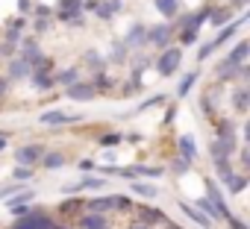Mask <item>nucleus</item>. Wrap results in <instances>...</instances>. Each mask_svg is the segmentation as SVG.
Segmentation results:
<instances>
[{
    "label": "nucleus",
    "mask_w": 250,
    "mask_h": 229,
    "mask_svg": "<svg viewBox=\"0 0 250 229\" xmlns=\"http://www.w3.org/2000/svg\"><path fill=\"white\" fill-rule=\"evenodd\" d=\"M3 91H6V82H3V79H0V94H3Z\"/></svg>",
    "instance_id": "nucleus-40"
},
{
    "label": "nucleus",
    "mask_w": 250,
    "mask_h": 229,
    "mask_svg": "<svg viewBox=\"0 0 250 229\" xmlns=\"http://www.w3.org/2000/svg\"><path fill=\"white\" fill-rule=\"evenodd\" d=\"M3 150H6V135L0 133V153H3Z\"/></svg>",
    "instance_id": "nucleus-39"
},
{
    "label": "nucleus",
    "mask_w": 250,
    "mask_h": 229,
    "mask_svg": "<svg viewBox=\"0 0 250 229\" xmlns=\"http://www.w3.org/2000/svg\"><path fill=\"white\" fill-rule=\"evenodd\" d=\"M145 33H147V27H142V24L130 27V33H127V38H124V44H127V47H142V44H145Z\"/></svg>",
    "instance_id": "nucleus-14"
},
{
    "label": "nucleus",
    "mask_w": 250,
    "mask_h": 229,
    "mask_svg": "<svg viewBox=\"0 0 250 229\" xmlns=\"http://www.w3.org/2000/svg\"><path fill=\"white\" fill-rule=\"evenodd\" d=\"M188 168H191V162H188V159H183V156H180V159H174V165H171V171H174V173H180V176H183V173H188Z\"/></svg>",
    "instance_id": "nucleus-28"
},
{
    "label": "nucleus",
    "mask_w": 250,
    "mask_h": 229,
    "mask_svg": "<svg viewBox=\"0 0 250 229\" xmlns=\"http://www.w3.org/2000/svg\"><path fill=\"white\" fill-rule=\"evenodd\" d=\"M118 206V194H109V197H97V200H91L88 203V211H112Z\"/></svg>",
    "instance_id": "nucleus-12"
},
{
    "label": "nucleus",
    "mask_w": 250,
    "mask_h": 229,
    "mask_svg": "<svg viewBox=\"0 0 250 229\" xmlns=\"http://www.w3.org/2000/svg\"><path fill=\"white\" fill-rule=\"evenodd\" d=\"M106 179H97V176H83L80 179V188H103Z\"/></svg>",
    "instance_id": "nucleus-29"
},
{
    "label": "nucleus",
    "mask_w": 250,
    "mask_h": 229,
    "mask_svg": "<svg viewBox=\"0 0 250 229\" xmlns=\"http://www.w3.org/2000/svg\"><path fill=\"white\" fill-rule=\"evenodd\" d=\"M30 71H33V68H30V62H27V59H15V62L9 65V74H12L15 79H24V76H30Z\"/></svg>",
    "instance_id": "nucleus-21"
},
{
    "label": "nucleus",
    "mask_w": 250,
    "mask_h": 229,
    "mask_svg": "<svg viewBox=\"0 0 250 229\" xmlns=\"http://www.w3.org/2000/svg\"><path fill=\"white\" fill-rule=\"evenodd\" d=\"M12 176H15L18 182H24V179H30V176H33V171H30V165H18V168L12 171Z\"/></svg>",
    "instance_id": "nucleus-30"
},
{
    "label": "nucleus",
    "mask_w": 250,
    "mask_h": 229,
    "mask_svg": "<svg viewBox=\"0 0 250 229\" xmlns=\"http://www.w3.org/2000/svg\"><path fill=\"white\" fill-rule=\"evenodd\" d=\"M241 24H244V18H241V21H229V24H227V30H221V33H218V36H215V38H212L209 44H203L197 56H200V59H206V56H209V53H212L215 47H221L224 41H229V38H232V33H235V30H238Z\"/></svg>",
    "instance_id": "nucleus-2"
},
{
    "label": "nucleus",
    "mask_w": 250,
    "mask_h": 229,
    "mask_svg": "<svg viewBox=\"0 0 250 229\" xmlns=\"http://www.w3.org/2000/svg\"><path fill=\"white\" fill-rule=\"evenodd\" d=\"M91 9H97L100 18H112V15L121 9V0H103V3H94Z\"/></svg>",
    "instance_id": "nucleus-16"
},
{
    "label": "nucleus",
    "mask_w": 250,
    "mask_h": 229,
    "mask_svg": "<svg viewBox=\"0 0 250 229\" xmlns=\"http://www.w3.org/2000/svg\"><path fill=\"white\" fill-rule=\"evenodd\" d=\"M130 229H147V226H142V223H136V226H130Z\"/></svg>",
    "instance_id": "nucleus-41"
},
{
    "label": "nucleus",
    "mask_w": 250,
    "mask_h": 229,
    "mask_svg": "<svg viewBox=\"0 0 250 229\" xmlns=\"http://www.w3.org/2000/svg\"><path fill=\"white\" fill-rule=\"evenodd\" d=\"M206 191H209V200H212V206H215V209L221 211V217H224V214H227L229 209H227V200H224L221 188H218V185H215L212 179H206Z\"/></svg>",
    "instance_id": "nucleus-8"
},
{
    "label": "nucleus",
    "mask_w": 250,
    "mask_h": 229,
    "mask_svg": "<svg viewBox=\"0 0 250 229\" xmlns=\"http://www.w3.org/2000/svg\"><path fill=\"white\" fill-rule=\"evenodd\" d=\"M39 121H42V124H77V121H80V114H65V112H44Z\"/></svg>",
    "instance_id": "nucleus-9"
},
{
    "label": "nucleus",
    "mask_w": 250,
    "mask_h": 229,
    "mask_svg": "<svg viewBox=\"0 0 250 229\" xmlns=\"http://www.w3.org/2000/svg\"><path fill=\"white\" fill-rule=\"evenodd\" d=\"M80 168H83V171H91V168H94V162H88V159H83V162H80Z\"/></svg>",
    "instance_id": "nucleus-37"
},
{
    "label": "nucleus",
    "mask_w": 250,
    "mask_h": 229,
    "mask_svg": "<svg viewBox=\"0 0 250 229\" xmlns=\"http://www.w3.org/2000/svg\"><path fill=\"white\" fill-rule=\"evenodd\" d=\"M156 103H165V94H156V97H150L147 103H142L136 112H130V114H139V112H145V109H150V106H156Z\"/></svg>",
    "instance_id": "nucleus-31"
},
{
    "label": "nucleus",
    "mask_w": 250,
    "mask_h": 229,
    "mask_svg": "<svg viewBox=\"0 0 250 229\" xmlns=\"http://www.w3.org/2000/svg\"><path fill=\"white\" fill-rule=\"evenodd\" d=\"M85 9L83 0H59V18L62 21H71V24H80V12Z\"/></svg>",
    "instance_id": "nucleus-4"
},
{
    "label": "nucleus",
    "mask_w": 250,
    "mask_h": 229,
    "mask_svg": "<svg viewBox=\"0 0 250 229\" xmlns=\"http://www.w3.org/2000/svg\"><path fill=\"white\" fill-rule=\"evenodd\" d=\"M42 153H44V147H39V144H27V147H21V150H15V162L18 165H39V159H42Z\"/></svg>",
    "instance_id": "nucleus-6"
},
{
    "label": "nucleus",
    "mask_w": 250,
    "mask_h": 229,
    "mask_svg": "<svg viewBox=\"0 0 250 229\" xmlns=\"http://www.w3.org/2000/svg\"><path fill=\"white\" fill-rule=\"evenodd\" d=\"M171 41V27L168 24H159V27H150L145 33V44H156V47H168Z\"/></svg>",
    "instance_id": "nucleus-5"
},
{
    "label": "nucleus",
    "mask_w": 250,
    "mask_h": 229,
    "mask_svg": "<svg viewBox=\"0 0 250 229\" xmlns=\"http://www.w3.org/2000/svg\"><path fill=\"white\" fill-rule=\"evenodd\" d=\"M197 79H200V74H197V71H191V74H186V76H183V82L177 85V97L183 100V97H186V94H188V91L194 88V82H197Z\"/></svg>",
    "instance_id": "nucleus-18"
},
{
    "label": "nucleus",
    "mask_w": 250,
    "mask_h": 229,
    "mask_svg": "<svg viewBox=\"0 0 250 229\" xmlns=\"http://www.w3.org/2000/svg\"><path fill=\"white\" fill-rule=\"evenodd\" d=\"M180 209H183V211H186V214H188V217H191L194 223H200L203 229H209V226H212V220H209V217H206V214H203L200 209H191V206H186V203H180Z\"/></svg>",
    "instance_id": "nucleus-20"
},
{
    "label": "nucleus",
    "mask_w": 250,
    "mask_h": 229,
    "mask_svg": "<svg viewBox=\"0 0 250 229\" xmlns=\"http://www.w3.org/2000/svg\"><path fill=\"white\" fill-rule=\"evenodd\" d=\"M232 106H235L238 112H247V85H241V88L232 94Z\"/></svg>",
    "instance_id": "nucleus-27"
},
{
    "label": "nucleus",
    "mask_w": 250,
    "mask_h": 229,
    "mask_svg": "<svg viewBox=\"0 0 250 229\" xmlns=\"http://www.w3.org/2000/svg\"><path fill=\"white\" fill-rule=\"evenodd\" d=\"M53 85H56V82H53L47 74H39V71L33 74V88H36V91H50Z\"/></svg>",
    "instance_id": "nucleus-24"
},
{
    "label": "nucleus",
    "mask_w": 250,
    "mask_h": 229,
    "mask_svg": "<svg viewBox=\"0 0 250 229\" xmlns=\"http://www.w3.org/2000/svg\"><path fill=\"white\" fill-rule=\"evenodd\" d=\"M118 173H121L124 179H133V176H136V168H121Z\"/></svg>",
    "instance_id": "nucleus-34"
},
{
    "label": "nucleus",
    "mask_w": 250,
    "mask_h": 229,
    "mask_svg": "<svg viewBox=\"0 0 250 229\" xmlns=\"http://www.w3.org/2000/svg\"><path fill=\"white\" fill-rule=\"evenodd\" d=\"M133 194H142V197L156 200V197H159V188H156V185H145V182H133Z\"/></svg>",
    "instance_id": "nucleus-26"
},
{
    "label": "nucleus",
    "mask_w": 250,
    "mask_h": 229,
    "mask_svg": "<svg viewBox=\"0 0 250 229\" xmlns=\"http://www.w3.org/2000/svg\"><path fill=\"white\" fill-rule=\"evenodd\" d=\"M65 94H68L71 100L85 103V100H91V97L97 94V88H94L91 82H74V85H68V88H65Z\"/></svg>",
    "instance_id": "nucleus-7"
},
{
    "label": "nucleus",
    "mask_w": 250,
    "mask_h": 229,
    "mask_svg": "<svg viewBox=\"0 0 250 229\" xmlns=\"http://www.w3.org/2000/svg\"><path fill=\"white\" fill-rule=\"evenodd\" d=\"M118 141H121V135H115V133L112 135H103V144H118Z\"/></svg>",
    "instance_id": "nucleus-35"
},
{
    "label": "nucleus",
    "mask_w": 250,
    "mask_h": 229,
    "mask_svg": "<svg viewBox=\"0 0 250 229\" xmlns=\"http://www.w3.org/2000/svg\"><path fill=\"white\" fill-rule=\"evenodd\" d=\"M153 6H156V12H162L165 18H174L177 9H180V0H153Z\"/></svg>",
    "instance_id": "nucleus-17"
},
{
    "label": "nucleus",
    "mask_w": 250,
    "mask_h": 229,
    "mask_svg": "<svg viewBox=\"0 0 250 229\" xmlns=\"http://www.w3.org/2000/svg\"><path fill=\"white\" fill-rule=\"evenodd\" d=\"M139 214H142V223H168V217H165V211L162 209H153V206H142L139 209Z\"/></svg>",
    "instance_id": "nucleus-13"
},
{
    "label": "nucleus",
    "mask_w": 250,
    "mask_h": 229,
    "mask_svg": "<svg viewBox=\"0 0 250 229\" xmlns=\"http://www.w3.org/2000/svg\"><path fill=\"white\" fill-rule=\"evenodd\" d=\"M77 79H80V71H77V68H65V71H59V76H56L53 82H59V85L68 88V85H74Z\"/></svg>",
    "instance_id": "nucleus-23"
},
{
    "label": "nucleus",
    "mask_w": 250,
    "mask_h": 229,
    "mask_svg": "<svg viewBox=\"0 0 250 229\" xmlns=\"http://www.w3.org/2000/svg\"><path fill=\"white\" fill-rule=\"evenodd\" d=\"M109 85H112V79H109V82H106V76H103V74H100V76H97V88H109Z\"/></svg>",
    "instance_id": "nucleus-36"
},
{
    "label": "nucleus",
    "mask_w": 250,
    "mask_h": 229,
    "mask_svg": "<svg viewBox=\"0 0 250 229\" xmlns=\"http://www.w3.org/2000/svg\"><path fill=\"white\" fill-rule=\"evenodd\" d=\"M224 217H227V223H229V229H250V226H247V223H244V220H241V217H232V214H229V211H227V214H224Z\"/></svg>",
    "instance_id": "nucleus-32"
},
{
    "label": "nucleus",
    "mask_w": 250,
    "mask_h": 229,
    "mask_svg": "<svg viewBox=\"0 0 250 229\" xmlns=\"http://www.w3.org/2000/svg\"><path fill=\"white\" fill-rule=\"evenodd\" d=\"M50 226H53V220L44 211H27V214H21V220L12 229H50Z\"/></svg>",
    "instance_id": "nucleus-3"
},
{
    "label": "nucleus",
    "mask_w": 250,
    "mask_h": 229,
    "mask_svg": "<svg viewBox=\"0 0 250 229\" xmlns=\"http://www.w3.org/2000/svg\"><path fill=\"white\" fill-rule=\"evenodd\" d=\"M80 226H83V229H106V226H109V220H106L100 211H88V214H83V217H80Z\"/></svg>",
    "instance_id": "nucleus-10"
},
{
    "label": "nucleus",
    "mask_w": 250,
    "mask_h": 229,
    "mask_svg": "<svg viewBox=\"0 0 250 229\" xmlns=\"http://www.w3.org/2000/svg\"><path fill=\"white\" fill-rule=\"evenodd\" d=\"M33 200V191L27 188V191H15V194H9V200H6V209H12V206H24V203H30Z\"/></svg>",
    "instance_id": "nucleus-25"
},
{
    "label": "nucleus",
    "mask_w": 250,
    "mask_h": 229,
    "mask_svg": "<svg viewBox=\"0 0 250 229\" xmlns=\"http://www.w3.org/2000/svg\"><path fill=\"white\" fill-rule=\"evenodd\" d=\"M180 62H183V47H165L162 56H159L153 65H156V74H159V76H171V74L180 68Z\"/></svg>",
    "instance_id": "nucleus-1"
},
{
    "label": "nucleus",
    "mask_w": 250,
    "mask_h": 229,
    "mask_svg": "<svg viewBox=\"0 0 250 229\" xmlns=\"http://www.w3.org/2000/svg\"><path fill=\"white\" fill-rule=\"evenodd\" d=\"M247 53H250V44H247V41H238V44L232 47V53H227V62H224V65H244Z\"/></svg>",
    "instance_id": "nucleus-11"
},
{
    "label": "nucleus",
    "mask_w": 250,
    "mask_h": 229,
    "mask_svg": "<svg viewBox=\"0 0 250 229\" xmlns=\"http://www.w3.org/2000/svg\"><path fill=\"white\" fill-rule=\"evenodd\" d=\"M15 191H18L15 185H3V188H0V200H6V197H9V194H15Z\"/></svg>",
    "instance_id": "nucleus-33"
},
{
    "label": "nucleus",
    "mask_w": 250,
    "mask_h": 229,
    "mask_svg": "<svg viewBox=\"0 0 250 229\" xmlns=\"http://www.w3.org/2000/svg\"><path fill=\"white\" fill-rule=\"evenodd\" d=\"M47 171H53V168H62L65 165V156L62 153H56V150H50V153H42V159H39Z\"/></svg>",
    "instance_id": "nucleus-19"
},
{
    "label": "nucleus",
    "mask_w": 250,
    "mask_h": 229,
    "mask_svg": "<svg viewBox=\"0 0 250 229\" xmlns=\"http://www.w3.org/2000/svg\"><path fill=\"white\" fill-rule=\"evenodd\" d=\"M209 21H212L215 27H224V24L232 21V12H229V9H209Z\"/></svg>",
    "instance_id": "nucleus-22"
},
{
    "label": "nucleus",
    "mask_w": 250,
    "mask_h": 229,
    "mask_svg": "<svg viewBox=\"0 0 250 229\" xmlns=\"http://www.w3.org/2000/svg\"><path fill=\"white\" fill-rule=\"evenodd\" d=\"M180 156H183V159H188V162H194V159H197L194 135H183V138H180Z\"/></svg>",
    "instance_id": "nucleus-15"
},
{
    "label": "nucleus",
    "mask_w": 250,
    "mask_h": 229,
    "mask_svg": "<svg viewBox=\"0 0 250 229\" xmlns=\"http://www.w3.org/2000/svg\"><path fill=\"white\" fill-rule=\"evenodd\" d=\"M232 6H235V9H244V6H247V0H232Z\"/></svg>",
    "instance_id": "nucleus-38"
}]
</instances>
